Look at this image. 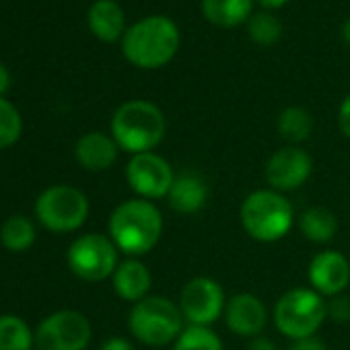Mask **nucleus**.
Returning a JSON list of instances; mask_svg holds the SVG:
<instances>
[{"label":"nucleus","instance_id":"1","mask_svg":"<svg viewBox=\"0 0 350 350\" xmlns=\"http://www.w3.org/2000/svg\"><path fill=\"white\" fill-rule=\"evenodd\" d=\"M163 217L150 200H126L109 217V239L128 256L148 254L161 239Z\"/></svg>","mask_w":350,"mask_h":350},{"label":"nucleus","instance_id":"2","mask_svg":"<svg viewBox=\"0 0 350 350\" xmlns=\"http://www.w3.org/2000/svg\"><path fill=\"white\" fill-rule=\"evenodd\" d=\"M122 50L126 60L138 68H161L180 50V29L163 15L146 17L126 31Z\"/></svg>","mask_w":350,"mask_h":350},{"label":"nucleus","instance_id":"3","mask_svg":"<svg viewBox=\"0 0 350 350\" xmlns=\"http://www.w3.org/2000/svg\"><path fill=\"white\" fill-rule=\"evenodd\" d=\"M165 132L167 120L150 101H128L111 118V138L122 150L132 154L152 152L165 138Z\"/></svg>","mask_w":350,"mask_h":350},{"label":"nucleus","instance_id":"4","mask_svg":"<svg viewBox=\"0 0 350 350\" xmlns=\"http://www.w3.org/2000/svg\"><path fill=\"white\" fill-rule=\"evenodd\" d=\"M293 223V206L276 190H256L241 204V225L256 241L274 243L288 235Z\"/></svg>","mask_w":350,"mask_h":350},{"label":"nucleus","instance_id":"5","mask_svg":"<svg viewBox=\"0 0 350 350\" xmlns=\"http://www.w3.org/2000/svg\"><path fill=\"white\" fill-rule=\"evenodd\" d=\"M130 332L146 346H165L184 332V313L180 305L165 297H146L134 303L128 317Z\"/></svg>","mask_w":350,"mask_h":350},{"label":"nucleus","instance_id":"6","mask_svg":"<svg viewBox=\"0 0 350 350\" xmlns=\"http://www.w3.org/2000/svg\"><path fill=\"white\" fill-rule=\"evenodd\" d=\"M327 317V303L313 288H293L274 307L276 327L291 340L315 336Z\"/></svg>","mask_w":350,"mask_h":350},{"label":"nucleus","instance_id":"7","mask_svg":"<svg viewBox=\"0 0 350 350\" xmlns=\"http://www.w3.org/2000/svg\"><path fill=\"white\" fill-rule=\"evenodd\" d=\"M40 223L54 233H68L79 229L89 215L87 196L70 186H52L40 194L36 202Z\"/></svg>","mask_w":350,"mask_h":350},{"label":"nucleus","instance_id":"8","mask_svg":"<svg viewBox=\"0 0 350 350\" xmlns=\"http://www.w3.org/2000/svg\"><path fill=\"white\" fill-rule=\"evenodd\" d=\"M68 266L79 278L87 282L105 280L113 276L118 268V247L105 235H81L68 250Z\"/></svg>","mask_w":350,"mask_h":350},{"label":"nucleus","instance_id":"9","mask_svg":"<svg viewBox=\"0 0 350 350\" xmlns=\"http://www.w3.org/2000/svg\"><path fill=\"white\" fill-rule=\"evenodd\" d=\"M33 338L38 350H85L91 340V323L83 313L62 309L46 317Z\"/></svg>","mask_w":350,"mask_h":350},{"label":"nucleus","instance_id":"10","mask_svg":"<svg viewBox=\"0 0 350 350\" xmlns=\"http://www.w3.org/2000/svg\"><path fill=\"white\" fill-rule=\"evenodd\" d=\"M225 305L227 301L223 286L208 276H196L182 288L180 309L190 325L208 327L225 313Z\"/></svg>","mask_w":350,"mask_h":350},{"label":"nucleus","instance_id":"11","mask_svg":"<svg viewBox=\"0 0 350 350\" xmlns=\"http://www.w3.org/2000/svg\"><path fill=\"white\" fill-rule=\"evenodd\" d=\"M126 180L142 200H159L169 194L175 175L171 165L161 154L140 152L132 154L128 161Z\"/></svg>","mask_w":350,"mask_h":350},{"label":"nucleus","instance_id":"12","mask_svg":"<svg viewBox=\"0 0 350 350\" xmlns=\"http://www.w3.org/2000/svg\"><path fill=\"white\" fill-rule=\"evenodd\" d=\"M313 171V159L297 144L278 148L266 163V180L276 192H293L301 188Z\"/></svg>","mask_w":350,"mask_h":350},{"label":"nucleus","instance_id":"13","mask_svg":"<svg viewBox=\"0 0 350 350\" xmlns=\"http://www.w3.org/2000/svg\"><path fill=\"white\" fill-rule=\"evenodd\" d=\"M309 284L321 297H338L350 284V264L340 252L325 250L309 264Z\"/></svg>","mask_w":350,"mask_h":350},{"label":"nucleus","instance_id":"14","mask_svg":"<svg viewBox=\"0 0 350 350\" xmlns=\"http://www.w3.org/2000/svg\"><path fill=\"white\" fill-rule=\"evenodd\" d=\"M225 321L233 334L256 338L268 323V311L260 297L252 293H237L225 305Z\"/></svg>","mask_w":350,"mask_h":350},{"label":"nucleus","instance_id":"15","mask_svg":"<svg viewBox=\"0 0 350 350\" xmlns=\"http://www.w3.org/2000/svg\"><path fill=\"white\" fill-rule=\"evenodd\" d=\"M169 206L180 215H196L206 206L208 186L196 173L175 175L173 186L167 194Z\"/></svg>","mask_w":350,"mask_h":350},{"label":"nucleus","instance_id":"16","mask_svg":"<svg viewBox=\"0 0 350 350\" xmlns=\"http://www.w3.org/2000/svg\"><path fill=\"white\" fill-rule=\"evenodd\" d=\"M118 144L103 132H89L79 138L75 154L87 171H105L118 159Z\"/></svg>","mask_w":350,"mask_h":350},{"label":"nucleus","instance_id":"17","mask_svg":"<svg viewBox=\"0 0 350 350\" xmlns=\"http://www.w3.org/2000/svg\"><path fill=\"white\" fill-rule=\"evenodd\" d=\"M150 284H152V276L148 268L136 258L122 262L113 272V288L124 301L138 303L146 299Z\"/></svg>","mask_w":350,"mask_h":350},{"label":"nucleus","instance_id":"18","mask_svg":"<svg viewBox=\"0 0 350 350\" xmlns=\"http://www.w3.org/2000/svg\"><path fill=\"white\" fill-rule=\"evenodd\" d=\"M87 21L101 42H116L124 31V11L113 0H97L89 9Z\"/></svg>","mask_w":350,"mask_h":350},{"label":"nucleus","instance_id":"19","mask_svg":"<svg viewBox=\"0 0 350 350\" xmlns=\"http://www.w3.org/2000/svg\"><path fill=\"white\" fill-rule=\"evenodd\" d=\"M252 7L254 0H202L204 17L221 29H231L250 21Z\"/></svg>","mask_w":350,"mask_h":350},{"label":"nucleus","instance_id":"20","mask_svg":"<svg viewBox=\"0 0 350 350\" xmlns=\"http://www.w3.org/2000/svg\"><path fill=\"white\" fill-rule=\"evenodd\" d=\"M299 227L301 233L313 241V243H327L336 237L338 231V219L332 211L323 208V206H313L307 208L301 219H299Z\"/></svg>","mask_w":350,"mask_h":350},{"label":"nucleus","instance_id":"21","mask_svg":"<svg viewBox=\"0 0 350 350\" xmlns=\"http://www.w3.org/2000/svg\"><path fill=\"white\" fill-rule=\"evenodd\" d=\"M278 132L291 144H299L307 140L313 132V118L307 109L291 105L278 116Z\"/></svg>","mask_w":350,"mask_h":350},{"label":"nucleus","instance_id":"22","mask_svg":"<svg viewBox=\"0 0 350 350\" xmlns=\"http://www.w3.org/2000/svg\"><path fill=\"white\" fill-rule=\"evenodd\" d=\"M36 338L17 315H0V350H31Z\"/></svg>","mask_w":350,"mask_h":350},{"label":"nucleus","instance_id":"23","mask_svg":"<svg viewBox=\"0 0 350 350\" xmlns=\"http://www.w3.org/2000/svg\"><path fill=\"white\" fill-rule=\"evenodd\" d=\"M0 239L3 245L11 252H27L36 241V227L29 219L17 215L5 221L0 229Z\"/></svg>","mask_w":350,"mask_h":350},{"label":"nucleus","instance_id":"24","mask_svg":"<svg viewBox=\"0 0 350 350\" xmlns=\"http://www.w3.org/2000/svg\"><path fill=\"white\" fill-rule=\"evenodd\" d=\"M173 350H223V342L211 327L188 325L175 340Z\"/></svg>","mask_w":350,"mask_h":350},{"label":"nucleus","instance_id":"25","mask_svg":"<svg viewBox=\"0 0 350 350\" xmlns=\"http://www.w3.org/2000/svg\"><path fill=\"white\" fill-rule=\"evenodd\" d=\"M250 38L260 46H274L282 36V23L268 11L256 13L247 21Z\"/></svg>","mask_w":350,"mask_h":350},{"label":"nucleus","instance_id":"26","mask_svg":"<svg viewBox=\"0 0 350 350\" xmlns=\"http://www.w3.org/2000/svg\"><path fill=\"white\" fill-rule=\"evenodd\" d=\"M21 116L13 103L0 97V150L15 144L21 136Z\"/></svg>","mask_w":350,"mask_h":350},{"label":"nucleus","instance_id":"27","mask_svg":"<svg viewBox=\"0 0 350 350\" xmlns=\"http://www.w3.org/2000/svg\"><path fill=\"white\" fill-rule=\"evenodd\" d=\"M327 315L340 323L350 321V299L344 295L332 297V301L327 303Z\"/></svg>","mask_w":350,"mask_h":350},{"label":"nucleus","instance_id":"28","mask_svg":"<svg viewBox=\"0 0 350 350\" xmlns=\"http://www.w3.org/2000/svg\"><path fill=\"white\" fill-rule=\"evenodd\" d=\"M338 122H340V130L344 132L346 138H350V95L342 101L340 111H338Z\"/></svg>","mask_w":350,"mask_h":350},{"label":"nucleus","instance_id":"29","mask_svg":"<svg viewBox=\"0 0 350 350\" xmlns=\"http://www.w3.org/2000/svg\"><path fill=\"white\" fill-rule=\"evenodd\" d=\"M288 350H327V348H325V344L321 340H317L315 336H311V338L295 340Z\"/></svg>","mask_w":350,"mask_h":350},{"label":"nucleus","instance_id":"30","mask_svg":"<svg viewBox=\"0 0 350 350\" xmlns=\"http://www.w3.org/2000/svg\"><path fill=\"white\" fill-rule=\"evenodd\" d=\"M247 350H278V348H276V344H274L270 338L256 336V338H252V342H250Z\"/></svg>","mask_w":350,"mask_h":350},{"label":"nucleus","instance_id":"31","mask_svg":"<svg viewBox=\"0 0 350 350\" xmlns=\"http://www.w3.org/2000/svg\"><path fill=\"white\" fill-rule=\"evenodd\" d=\"M99 350H134V346L128 340H124V338H111Z\"/></svg>","mask_w":350,"mask_h":350},{"label":"nucleus","instance_id":"32","mask_svg":"<svg viewBox=\"0 0 350 350\" xmlns=\"http://www.w3.org/2000/svg\"><path fill=\"white\" fill-rule=\"evenodd\" d=\"M9 85H11V77H9V70L0 64V95H3L7 89H9Z\"/></svg>","mask_w":350,"mask_h":350},{"label":"nucleus","instance_id":"33","mask_svg":"<svg viewBox=\"0 0 350 350\" xmlns=\"http://www.w3.org/2000/svg\"><path fill=\"white\" fill-rule=\"evenodd\" d=\"M258 3H260L264 9H280L282 5L288 3V0H258Z\"/></svg>","mask_w":350,"mask_h":350},{"label":"nucleus","instance_id":"34","mask_svg":"<svg viewBox=\"0 0 350 350\" xmlns=\"http://www.w3.org/2000/svg\"><path fill=\"white\" fill-rule=\"evenodd\" d=\"M342 40L350 46V19L342 25Z\"/></svg>","mask_w":350,"mask_h":350}]
</instances>
